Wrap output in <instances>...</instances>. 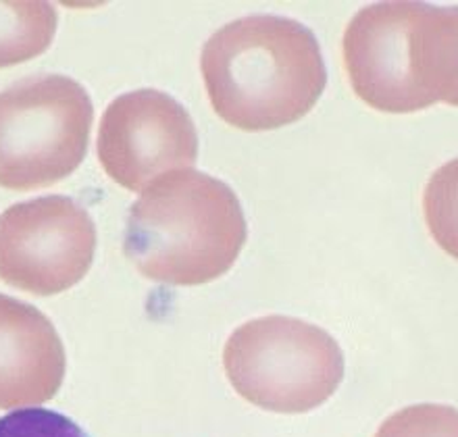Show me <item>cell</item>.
Instances as JSON below:
<instances>
[{"mask_svg":"<svg viewBox=\"0 0 458 437\" xmlns=\"http://www.w3.org/2000/svg\"><path fill=\"white\" fill-rule=\"evenodd\" d=\"M200 71L213 111L242 131H269L309 115L327 86L321 46L290 17L250 15L208 38Z\"/></svg>","mask_w":458,"mask_h":437,"instance_id":"obj_1","label":"cell"},{"mask_svg":"<svg viewBox=\"0 0 458 437\" xmlns=\"http://www.w3.org/2000/svg\"><path fill=\"white\" fill-rule=\"evenodd\" d=\"M246 238L244 211L227 183L175 169L152 180L131 205L123 252L146 280L202 286L233 267Z\"/></svg>","mask_w":458,"mask_h":437,"instance_id":"obj_2","label":"cell"},{"mask_svg":"<svg viewBox=\"0 0 458 437\" xmlns=\"http://www.w3.org/2000/svg\"><path fill=\"white\" fill-rule=\"evenodd\" d=\"M232 388L254 407L282 415L319 408L344 379V354L326 329L284 315L252 319L224 348Z\"/></svg>","mask_w":458,"mask_h":437,"instance_id":"obj_3","label":"cell"},{"mask_svg":"<svg viewBox=\"0 0 458 437\" xmlns=\"http://www.w3.org/2000/svg\"><path fill=\"white\" fill-rule=\"evenodd\" d=\"M94 106L67 75L25 78L0 92V188L53 186L88 152Z\"/></svg>","mask_w":458,"mask_h":437,"instance_id":"obj_4","label":"cell"},{"mask_svg":"<svg viewBox=\"0 0 458 437\" xmlns=\"http://www.w3.org/2000/svg\"><path fill=\"white\" fill-rule=\"evenodd\" d=\"M97 255V225L69 196L19 202L0 214V280L55 296L84 280Z\"/></svg>","mask_w":458,"mask_h":437,"instance_id":"obj_5","label":"cell"},{"mask_svg":"<svg viewBox=\"0 0 458 437\" xmlns=\"http://www.w3.org/2000/svg\"><path fill=\"white\" fill-rule=\"evenodd\" d=\"M105 173L130 192L199 158V134L174 97L152 88L127 92L106 106L98 130Z\"/></svg>","mask_w":458,"mask_h":437,"instance_id":"obj_6","label":"cell"},{"mask_svg":"<svg viewBox=\"0 0 458 437\" xmlns=\"http://www.w3.org/2000/svg\"><path fill=\"white\" fill-rule=\"evenodd\" d=\"M423 3H377L360 9L344 34V65L362 103L381 113L428 109L415 73V25Z\"/></svg>","mask_w":458,"mask_h":437,"instance_id":"obj_7","label":"cell"},{"mask_svg":"<svg viewBox=\"0 0 458 437\" xmlns=\"http://www.w3.org/2000/svg\"><path fill=\"white\" fill-rule=\"evenodd\" d=\"M65 369V348L48 316L0 294V410L53 400Z\"/></svg>","mask_w":458,"mask_h":437,"instance_id":"obj_8","label":"cell"},{"mask_svg":"<svg viewBox=\"0 0 458 437\" xmlns=\"http://www.w3.org/2000/svg\"><path fill=\"white\" fill-rule=\"evenodd\" d=\"M415 73L429 106H458V6H421L415 25Z\"/></svg>","mask_w":458,"mask_h":437,"instance_id":"obj_9","label":"cell"},{"mask_svg":"<svg viewBox=\"0 0 458 437\" xmlns=\"http://www.w3.org/2000/svg\"><path fill=\"white\" fill-rule=\"evenodd\" d=\"M56 25V9L48 3H0V69L47 53Z\"/></svg>","mask_w":458,"mask_h":437,"instance_id":"obj_10","label":"cell"},{"mask_svg":"<svg viewBox=\"0 0 458 437\" xmlns=\"http://www.w3.org/2000/svg\"><path fill=\"white\" fill-rule=\"evenodd\" d=\"M423 214L436 244L458 261V156L429 177L423 192Z\"/></svg>","mask_w":458,"mask_h":437,"instance_id":"obj_11","label":"cell"},{"mask_svg":"<svg viewBox=\"0 0 458 437\" xmlns=\"http://www.w3.org/2000/svg\"><path fill=\"white\" fill-rule=\"evenodd\" d=\"M375 437H458V410L446 404H412L387 416Z\"/></svg>","mask_w":458,"mask_h":437,"instance_id":"obj_12","label":"cell"},{"mask_svg":"<svg viewBox=\"0 0 458 437\" xmlns=\"http://www.w3.org/2000/svg\"><path fill=\"white\" fill-rule=\"evenodd\" d=\"M0 437H90L69 416L48 408H23L0 416Z\"/></svg>","mask_w":458,"mask_h":437,"instance_id":"obj_13","label":"cell"}]
</instances>
